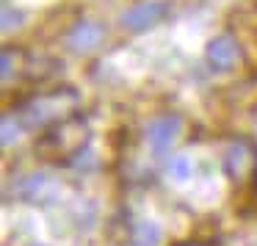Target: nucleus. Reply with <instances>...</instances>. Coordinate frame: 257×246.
<instances>
[{
	"mask_svg": "<svg viewBox=\"0 0 257 246\" xmlns=\"http://www.w3.org/2000/svg\"><path fill=\"white\" fill-rule=\"evenodd\" d=\"M86 144H89V125L80 116H69L47 130V136L39 141V150L56 158H72L80 155Z\"/></svg>",
	"mask_w": 257,
	"mask_h": 246,
	"instance_id": "f257e3e1",
	"label": "nucleus"
},
{
	"mask_svg": "<svg viewBox=\"0 0 257 246\" xmlns=\"http://www.w3.org/2000/svg\"><path fill=\"white\" fill-rule=\"evenodd\" d=\"M166 17V3L163 0H141L136 6H130L127 12L122 14V28L124 31H133V34H141V31L158 25L161 20Z\"/></svg>",
	"mask_w": 257,
	"mask_h": 246,
	"instance_id": "f03ea898",
	"label": "nucleus"
},
{
	"mask_svg": "<svg viewBox=\"0 0 257 246\" xmlns=\"http://www.w3.org/2000/svg\"><path fill=\"white\" fill-rule=\"evenodd\" d=\"M221 163H224V172H227L229 177L240 180L257 166V152L246 139H235V141H229V144L224 147Z\"/></svg>",
	"mask_w": 257,
	"mask_h": 246,
	"instance_id": "7ed1b4c3",
	"label": "nucleus"
},
{
	"mask_svg": "<svg viewBox=\"0 0 257 246\" xmlns=\"http://www.w3.org/2000/svg\"><path fill=\"white\" fill-rule=\"evenodd\" d=\"M180 119L177 116H158L152 119L150 125H147V144H150L152 152H158V155H163V152L172 150V144L177 141L180 136Z\"/></svg>",
	"mask_w": 257,
	"mask_h": 246,
	"instance_id": "20e7f679",
	"label": "nucleus"
},
{
	"mask_svg": "<svg viewBox=\"0 0 257 246\" xmlns=\"http://www.w3.org/2000/svg\"><path fill=\"white\" fill-rule=\"evenodd\" d=\"M102 25L94 23V20H80L67 36V45L72 53H91L102 45Z\"/></svg>",
	"mask_w": 257,
	"mask_h": 246,
	"instance_id": "39448f33",
	"label": "nucleus"
},
{
	"mask_svg": "<svg viewBox=\"0 0 257 246\" xmlns=\"http://www.w3.org/2000/svg\"><path fill=\"white\" fill-rule=\"evenodd\" d=\"M205 58H207V64H210L213 69H232L235 67V61H238V45H235V39L232 36H216V39L207 45V50H205Z\"/></svg>",
	"mask_w": 257,
	"mask_h": 246,
	"instance_id": "423d86ee",
	"label": "nucleus"
},
{
	"mask_svg": "<svg viewBox=\"0 0 257 246\" xmlns=\"http://www.w3.org/2000/svg\"><path fill=\"white\" fill-rule=\"evenodd\" d=\"M58 111H64V94H45L39 100H34L31 105H25L23 119L28 125H42L50 116H56Z\"/></svg>",
	"mask_w": 257,
	"mask_h": 246,
	"instance_id": "0eeeda50",
	"label": "nucleus"
},
{
	"mask_svg": "<svg viewBox=\"0 0 257 246\" xmlns=\"http://www.w3.org/2000/svg\"><path fill=\"white\" fill-rule=\"evenodd\" d=\"M17 196L20 199H25V202H39V196L45 194V188H47V177L45 174H25V177H20L17 180Z\"/></svg>",
	"mask_w": 257,
	"mask_h": 246,
	"instance_id": "6e6552de",
	"label": "nucleus"
},
{
	"mask_svg": "<svg viewBox=\"0 0 257 246\" xmlns=\"http://www.w3.org/2000/svg\"><path fill=\"white\" fill-rule=\"evenodd\" d=\"M161 238H163V232L152 218H141V221L133 224V243L136 246H158Z\"/></svg>",
	"mask_w": 257,
	"mask_h": 246,
	"instance_id": "1a4fd4ad",
	"label": "nucleus"
},
{
	"mask_svg": "<svg viewBox=\"0 0 257 246\" xmlns=\"http://www.w3.org/2000/svg\"><path fill=\"white\" fill-rule=\"evenodd\" d=\"M191 158L188 155H174L172 161H169V174H172L174 180H180V183H183V180H188L191 177Z\"/></svg>",
	"mask_w": 257,
	"mask_h": 246,
	"instance_id": "9d476101",
	"label": "nucleus"
},
{
	"mask_svg": "<svg viewBox=\"0 0 257 246\" xmlns=\"http://www.w3.org/2000/svg\"><path fill=\"white\" fill-rule=\"evenodd\" d=\"M20 136V119L14 116H6L3 119V147H12Z\"/></svg>",
	"mask_w": 257,
	"mask_h": 246,
	"instance_id": "9b49d317",
	"label": "nucleus"
},
{
	"mask_svg": "<svg viewBox=\"0 0 257 246\" xmlns=\"http://www.w3.org/2000/svg\"><path fill=\"white\" fill-rule=\"evenodd\" d=\"M17 20H23V12H14L6 3V6H3V31L9 34V31H14L17 25H23V23H17Z\"/></svg>",
	"mask_w": 257,
	"mask_h": 246,
	"instance_id": "f8f14e48",
	"label": "nucleus"
},
{
	"mask_svg": "<svg viewBox=\"0 0 257 246\" xmlns=\"http://www.w3.org/2000/svg\"><path fill=\"white\" fill-rule=\"evenodd\" d=\"M180 246H205V243H194V240H188V243H180Z\"/></svg>",
	"mask_w": 257,
	"mask_h": 246,
	"instance_id": "ddd939ff",
	"label": "nucleus"
},
{
	"mask_svg": "<svg viewBox=\"0 0 257 246\" xmlns=\"http://www.w3.org/2000/svg\"><path fill=\"white\" fill-rule=\"evenodd\" d=\"M28 246H47V243H28Z\"/></svg>",
	"mask_w": 257,
	"mask_h": 246,
	"instance_id": "4468645a",
	"label": "nucleus"
}]
</instances>
